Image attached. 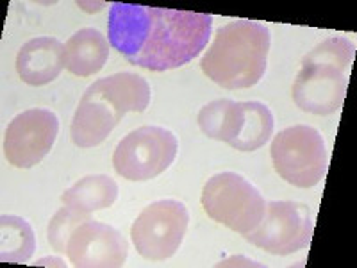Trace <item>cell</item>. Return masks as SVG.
Instances as JSON below:
<instances>
[{"label": "cell", "mask_w": 357, "mask_h": 268, "mask_svg": "<svg viewBox=\"0 0 357 268\" xmlns=\"http://www.w3.org/2000/svg\"><path fill=\"white\" fill-rule=\"evenodd\" d=\"M213 29L207 13L175 11L114 2L107 38L127 61L151 72H167L193 61Z\"/></svg>", "instance_id": "obj_1"}, {"label": "cell", "mask_w": 357, "mask_h": 268, "mask_svg": "<svg viewBox=\"0 0 357 268\" xmlns=\"http://www.w3.org/2000/svg\"><path fill=\"white\" fill-rule=\"evenodd\" d=\"M151 104V86L130 72L113 73L89 86L73 113L70 134L81 149L100 145L123 114L143 113Z\"/></svg>", "instance_id": "obj_2"}, {"label": "cell", "mask_w": 357, "mask_h": 268, "mask_svg": "<svg viewBox=\"0 0 357 268\" xmlns=\"http://www.w3.org/2000/svg\"><path fill=\"white\" fill-rule=\"evenodd\" d=\"M272 36L266 25L236 20L216 31L215 41L202 57V72L225 89L256 86L266 72Z\"/></svg>", "instance_id": "obj_3"}, {"label": "cell", "mask_w": 357, "mask_h": 268, "mask_svg": "<svg viewBox=\"0 0 357 268\" xmlns=\"http://www.w3.org/2000/svg\"><path fill=\"white\" fill-rule=\"evenodd\" d=\"M356 47L347 38H329L302 57L293 82V100L302 111L333 114L343 106Z\"/></svg>", "instance_id": "obj_4"}, {"label": "cell", "mask_w": 357, "mask_h": 268, "mask_svg": "<svg viewBox=\"0 0 357 268\" xmlns=\"http://www.w3.org/2000/svg\"><path fill=\"white\" fill-rule=\"evenodd\" d=\"M273 113L263 102H236L218 98L200 110L199 127L207 138L231 145L241 152H254L273 134Z\"/></svg>", "instance_id": "obj_5"}, {"label": "cell", "mask_w": 357, "mask_h": 268, "mask_svg": "<svg viewBox=\"0 0 357 268\" xmlns=\"http://www.w3.org/2000/svg\"><path fill=\"white\" fill-rule=\"evenodd\" d=\"M200 200L207 216L243 236L259 225L266 211L261 191L236 172L213 175L204 184Z\"/></svg>", "instance_id": "obj_6"}, {"label": "cell", "mask_w": 357, "mask_h": 268, "mask_svg": "<svg viewBox=\"0 0 357 268\" xmlns=\"http://www.w3.org/2000/svg\"><path fill=\"white\" fill-rule=\"evenodd\" d=\"M270 154L277 174L296 188L317 186L329 167L324 136L311 126H293L280 131L273 138Z\"/></svg>", "instance_id": "obj_7"}, {"label": "cell", "mask_w": 357, "mask_h": 268, "mask_svg": "<svg viewBox=\"0 0 357 268\" xmlns=\"http://www.w3.org/2000/svg\"><path fill=\"white\" fill-rule=\"evenodd\" d=\"M177 151L178 142L172 131L158 126L138 127L114 149V170L134 183L151 181L170 168Z\"/></svg>", "instance_id": "obj_8"}, {"label": "cell", "mask_w": 357, "mask_h": 268, "mask_svg": "<svg viewBox=\"0 0 357 268\" xmlns=\"http://www.w3.org/2000/svg\"><path fill=\"white\" fill-rule=\"evenodd\" d=\"M190 223V213L183 202L162 199L152 202L134 220L130 238L145 260L165 261L183 245Z\"/></svg>", "instance_id": "obj_9"}, {"label": "cell", "mask_w": 357, "mask_h": 268, "mask_svg": "<svg viewBox=\"0 0 357 268\" xmlns=\"http://www.w3.org/2000/svg\"><path fill=\"white\" fill-rule=\"evenodd\" d=\"M312 231L314 218L305 204L273 200L266 204L263 220L254 231L245 234V240L275 256H288L311 244Z\"/></svg>", "instance_id": "obj_10"}, {"label": "cell", "mask_w": 357, "mask_h": 268, "mask_svg": "<svg viewBox=\"0 0 357 268\" xmlns=\"http://www.w3.org/2000/svg\"><path fill=\"white\" fill-rule=\"evenodd\" d=\"M59 133L56 113L34 107L13 118L6 129L4 154L13 167L33 168L50 152Z\"/></svg>", "instance_id": "obj_11"}, {"label": "cell", "mask_w": 357, "mask_h": 268, "mask_svg": "<svg viewBox=\"0 0 357 268\" xmlns=\"http://www.w3.org/2000/svg\"><path fill=\"white\" fill-rule=\"evenodd\" d=\"M66 254L77 268L123 267L129 254V244L107 223L86 220L70 236Z\"/></svg>", "instance_id": "obj_12"}, {"label": "cell", "mask_w": 357, "mask_h": 268, "mask_svg": "<svg viewBox=\"0 0 357 268\" xmlns=\"http://www.w3.org/2000/svg\"><path fill=\"white\" fill-rule=\"evenodd\" d=\"M65 68V45L57 38L41 36L22 45L17 56V72L31 86L56 81Z\"/></svg>", "instance_id": "obj_13"}, {"label": "cell", "mask_w": 357, "mask_h": 268, "mask_svg": "<svg viewBox=\"0 0 357 268\" xmlns=\"http://www.w3.org/2000/svg\"><path fill=\"white\" fill-rule=\"evenodd\" d=\"M109 57L106 36L93 27L79 29L65 43V68L79 77L100 72Z\"/></svg>", "instance_id": "obj_14"}, {"label": "cell", "mask_w": 357, "mask_h": 268, "mask_svg": "<svg viewBox=\"0 0 357 268\" xmlns=\"http://www.w3.org/2000/svg\"><path fill=\"white\" fill-rule=\"evenodd\" d=\"M118 199V184L109 175H86L61 195L65 206L82 213L107 209Z\"/></svg>", "instance_id": "obj_15"}, {"label": "cell", "mask_w": 357, "mask_h": 268, "mask_svg": "<svg viewBox=\"0 0 357 268\" xmlns=\"http://www.w3.org/2000/svg\"><path fill=\"white\" fill-rule=\"evenodd\" d=\"M36 238L31 223L15 215L0 216V261L25 263L33 258Z\"/></svg>", "instance_id": "obj_16"}, {"label": "cell", "mask_w": 357, "mask_h": 268, "mask_svg": "<svg viewBox=\"0 0 357 268\" xmlns=\"http://www.w3.org/2000/svg\"><path fill=\"white\" fill-rule=\"evenodd\" d=\"M86 220H91L89 213H82L75 207L65 206L61 207L52 220L49 222V229H47V236H49V244L52 245L54 251L57 252H66L68 247L70 236L73 231L81 225Z\"/></svg>", "instance_id": "obj_17"}, {"label": "cell", "mask_w": 357, "mask_h": 268, "mask_svg": "<svg viewBox=\"0 0 357 268\" xmlns=\"http://www.w3.org/2000/svg\"><path fill=\"white\" fill-rule=\"evenodd\" d=\"M36 265H49V267H66V263L63 260H59V258H43V260L38 261Z\"/></svg>", "instance_id": "obj_18"}]
</instances>
